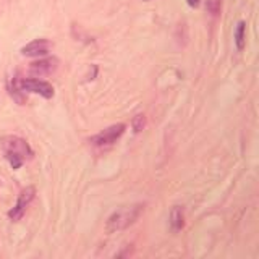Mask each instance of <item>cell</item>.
Masks as SVG:
<instances>
[{
  "instance_id": "6da1fadb",
  "label": "cell",
  "mask_w": 259,
  "mask_h": 259,
  "mask_svg": "<svg viewBox=\"0 0 259 259\" xmlns=\"http://www.w3.org/2000/svg\"><path fill=\"white\" fill-rule=\"evenodd\" d=\"M2 149L5 152L7 160L10 162L12 168L15 170H18L24 162L32 159V156H34V152L29 148V144L20 136H4Z\"/></svg>"
},
{
  "instance_id": "7a4b0ae2",
  "label": "cell",
  "mask_w": 259,
  "mask_h": 259,
  "mask_svg": "<svg viewBox=\"0 0 259 259\" xmlns=\"http://www.w3.org/2000/svg\"><path fill=\"white\" fill-rule=\"evenodd\" d=\"M144 210V204H130V206H123L117 209L109 219L107 224H105V230L109 233H115L120 230L128 229L130 225H133L140 215Z\"/></svg>"
},
{
  "instance_id": "3957f363",
  "label": "cell",
  "mask_w": 259,
  "mask_h": 259,
  "mask_svg": "<svg viewBox=\"0 0 259 259\" xmlns=\"http://www.w3.org/2000/svg\"><path fill=\"white\" fill-rule=\"evenodd\" d=\"M123 133H125V125L123 123L112 125L109 128H105L104 132L93 136L91 140H89V143H91V146H94V148H99V149L109 148V146L115 144Z\"/></svg>"
},
{
  "instance_id": "277c9868",
  "label": "cell",
  "mask_w": 259,
  "mask_h": 259,
  "mask_svg": "<svg viewBox=\"0 0 259 259\" xmlns=\"http://www.w3.org/2000/svg\"><path fill=\"white\" fill-rule=\"evenodd\" d=\"M20 89L24 93H34L46 97V99H51L54 96V86L51 83L42 79H36V78H24L20 81Z\"/></svg>"
},
{
  "instance_id": "5b68a950",
  "label": "cell",
  "mask_w": 259,
  "mask_h": 259,
  "mask_svg": "<svg viewBox=\"0 0 259 259\" xmlns=\"http://www.w3.org/2000/svg\"><path fill=\"white\" fill-rule=\"evenodd\" d=\"M34 194H36V190H34V186H28V188H24L21 193H20V196H18V201H16V204L15 207L8 212V217L12 219V221H20V219L23 217V214L26 212V209L28 206L31 204V201L34 199Z\"/></svg>"
},
{
  "instance_id": "8992f818",
  "label": "cell",
  "mask_w": 259,
  "mask_h": 259,
  "mask_svg": "<svg viewBox=\"0 0 259 259\" xmlns=\"http://www.w3.org/2000/svg\"><path fill=\"white\" fill-rule=\"evenodd\" d=\"M59 67V60L55 59V57H47V59H42V60H37V62H32L29 65V71L32 75H51L54 73Z\"/></svg>"
},
{
  "instance_id": "52a82bcc",
  "label": "cell",
  "mask_w": 259,
  "mask_h": 259,
  "mask_svg": "<svg viewBox=\"0 0 259 259\" xmlns=\"http://www.w3.org/2000/svg\"><path fill=\"white\" fill-rule=\"evenodd\" d=\"M51 49V42L47 39H36L29 42L28 46H24L21 49V54L24 57H39V55H46Z\"/></svg>"
},
{
  "instance_id": "ba28073f",
  "label": "cell",
  "mask_w": 259,
  "mask_h": 259,
  "mask_svg": "<svg viewBox=\"0 0 259 259\" xmlns=\"http://www.w3.org/2000/svg\"><path fill=\"white\" fill-rule=\"evenodd\" d=\"M185 225V214L182 206H174L170 210V227L174 232H180Z\"/></svg>"
},
{
  "instance_id": "9c48e42d",
  "label": "cell",
  "mask_w": 259,
  "mask_h": 259,
  "mask_svg": "<svg viewBox=\"0 0 259 259\" xmlns=\"http://www.w3.org/2000/svg\"><path fill=\"white\" fill-rule=\"evenodd\" d=\"M245 42H246V23L240 21L237 29H235V44H237L238 51L245 49Z\"/></svg>"
},
{
  "instance_id": "30bf717a",
  "label": "cell",
  "mask_w": 259,
  "mask_h": 259,
  "mask_svg": "<svg viewBox=\"0 0 259 259\" xmlns=\"http://www.w3.org/2000/svg\"><path fill=\"white\" fill-rule=\"evenodd\" d=\"M221 8H222V0H206V10L212 16H217L221 13Z\"/></svg>"
},
{
  "instance_id": "8fae6325",
  "label": "cell",
  "mask_w": 259,
  "mask_h": 259,
  "mask_svg": "<svg viewBox=\"0 0 259 259\" xmlns=\"http://www.w3.org/2000/svg\"><path fill=\"white\" fill-rule=\"evenodd\" d=\"M144 126V115H136L133 118V130L138 133V132H141Z\"/></svg>"
},
{
  "instance_id": "7c38bea8",
  "label": "cell",
  "mask_w": 259,
  "mask_h": 259,
  "mask_svg": "<svg viewBox=\"0 0 259 259\" xmlns=\"http://www.w3.org/2000/svg\"><path fill=\"white\" fill-rule=\"evenodd\" d=\"M186 2H188L190 7H198L199 5V0H186Z\"/></svg>"
}]
</instances>
